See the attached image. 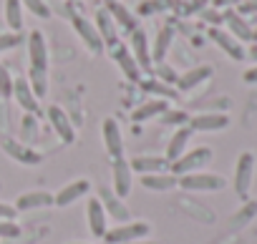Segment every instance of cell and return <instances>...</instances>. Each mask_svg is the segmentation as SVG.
<instances>
[{"mask_svg": "<svg viewBox=\"0 0 257 244\" xmlns=\"http://www.w3.org/2000/svg\"><path fill=\"white\" fill-rule=\"evenodd\" d=\"M209 41L224 53V56H229L232 61H244L247 58V51L242 48V43L237 41V38H232L227 31H222V28H209Z\"/></svg>", "mask_w": 257, "mask_h": 244, "instance_id": "2e32d148", "label": "cell"}, {"mask_svg": "<svg viewBox=\"0 0 257 244\" xmlns=\"http://www.w3.org/2000/svg\"><path fill=\"white\" fill-rule=\"evenodd\" d=\"M3 28H6V23H3V21H0V33H3Z\"/></svg>", "mask_w": 257, "mask_h": 244, "instance_id": "c3c4849f", "label": "cell"}, {"mask_svg": "<svg viewBox=\"0 0 257 244\" xmlns=\"http://www.w3.org/2000/svg\"><path fill=\"white\" fill-rule=\"evenodd\" d=\"M88 191H91V181L88 179H73V181H68L63 189H58L53 194V206L66 209V206L76 204L78 199H86Z\"/></svg>", "mask_w": 257, "mask_h": 244, "instance_id": "4fadbf2b", "label": "cell"}, {"mask_svg": "<svg viewBox=\"0 0 257 244\" xmlns=\"http://www.w3.org/2000/svg\"><path fill=\"white\" fill-rule=\"evenodd\" d=\"M96 199L101 201V206H103V211H106V216H108V219H116L118 224L132 221V211H128V206H126V204H123V199H118L111 189L101 186Z\"/></svg>", "mask_w": 257, "mask_h": 244, "instance_id": "9a60e30c", "label": "cell"}, {"mask_svg": "<svg viewBox=\"0 0 257 244\" xmlns=\"http://www.w3.org/2000/svg\"><path fill=\"white\" fill-rule=\"evenodd\" d=\"M214 159V151L209 146H197L184 151L174 164H169V171L174 176H184V174H194V171H204V166H209Z\"/></svg>", "mask_w": 257, "mask_h": 244, "instance_id": "6da1fadb", "label": "cell"}, {"mask_svg": "<svg viewBox=\"0 0 257 244\" xmlns=\"http://www.w3.org/2000/svg\"><path fill=\"white\" fill-rule=\"evenodd\" d=\"M254 216H257V201H249V199H247V201L242 204V209L232 214L229 226H232V229H242V226H247Z\"/></svg>", "mask_w": 257, "mask_h": 244, "instance_id": "4dcf8cb0", "label": "cell"}, {"mask_svg": "<svg viewBox=\"0 0 257 244\" xmlns=\"http://www.w3.org/2000/svg\"><path fill=\"white\" fill-rule=\"evenodd\" d=\"M154 73H157V78L159 81H164V83H169V86H174L177 83V78H179V73L174 71V68H169L167 63H154V68H152Z\"/></svg>", "mask_w": 257, "mask_h": 244, "instance_id": "8d00e7d4", "label": "cell"}, {"mask_svg": "<svg viewBox=\"0 0 257 244\" xmlns=\"http://www.w3.org/2000/svg\"><path fill=\"white\" fill-rule=\"evenodd\" d=\"M86 224H88V231L96 239H103L106 231H108V216H106V211H103V206L96 196L86 201Z\"/></svg>", "mask_w": 257, "mask_h": 244, "instance_id": "ac0fdd59", "label": "cell"}, {"mask_svg": "<svg viewBox=\"0 0 257 244\" xmlns=\"http://www.w3.org/2000/svg\"><path fill=\"white\" fill-rule=\"evenodd\" d=\"M28 83H31V88H33V93H36L38 101L46 98V93H48V71H36V68H31Z\"/></svg>", "mask_w": 257, "mask_h": 244, "instance_id": "1f68e13d", "label": "cell"}, {"mask_svg": "<svg viewBox=\"0 0 257 244\" xmlns=\"http://www.w3.org/2000/svg\"><path fill=\"white\" fill-rule=\"evenodd\" d=\"M179 189L184 191H222L227 186V179L212 171H194V174H184L179 176Z\"/></svg>", "mask_w": 257, "mask_h": 244, "instance_id": "277c9868", "label": "cell"}, {"mask_svg": "<svg viewBox=\"0 0 257 244\" xmlns=\"http://www.w3.org/2000/svg\"><path fill=\"white\" fill-rule=\"evenodd\" d=\"M212 73H214V68L212 66H194V68H189L187 73H182L179 78H177V83H174V88L179 91V93H189V91H194V88H199L202 83H207L209 78H212Z\"/></svg>", "mask_w": 257, "mask_h": 244, "instance_id": "d6986e66", "label": "cell"}, {"mask_svg": "<svg viewBox=\"0 0 257 244\" xmlns=\"http://www.w3.org/2000/svg\"><path fill=\"white\" fill-rule=\"evenodd\" d=\"M169 8H172V0H147V3L139 8V13L142 16H152L157 11H169Z\"/></svg>", "mask_w": 257, "mask_h": 244, "instance_id": "f35d334b", "label": "cell"}, {"mask_svg": "<svg viewBox=\"0 0 257 244\" xmlns=\"http://www.w3.org/2000/svg\"><path fill=\"white\" fill-rule=\"evenodd\" d=\"M159 121H162V124H167V126L179 129V126H187L189 113H187V111H182V108H167V111L159 116Z\"/></svg>", "mask_w": 257, "mask_h": 244, "instance_id": "d6a6232c", "label": "cell"}, {"mask_svg": "<svg viewBox=\"0 0 257 244\" xmlns=\"http://www.w3.org/2000/svg\"><path fill=\"white\" fill-rule=\"evenodd\" d=\"M227 126H229L227 111H199V113L189 116V121H187V129L189 131H199V134L224 131Z\"/></svg>", "mask_w": 257, "mask_h": 244, "instance_id": "5b68a950", "label": "cell"}, {"mask_svg": "<svg viewBox=\"0 0 257 244\" xmlns=\"http://www.w3.org/2000/svg\"><path fill=\"white\" fill-rule=\"evenodd\" d=\"M189 139H192V131L187 129V126H179V129H174V134L169 136V141H167V151H164V159L169 161V164H174L184 151H187V146H189Z\"/></svg>", "mask_w": 257, "mask_h": 244, "instance_id": "d4e9b609", "label": "cell"}, {"mask_svg": "<svg viewBox=\"0 0 257 244\" xmlns=\"http://www.w3.org/2000/svg\"><path fill=\"white\" fill-rule=\"evenodd\" d=\"M106 13L113 18L116 28H121L126 33H134L139 28V16L128 11L121 0H106Z\"/></svg>", "mask_w": 257, "mask_h": 244, "instance_id": "e0dca14e", "label": "cell"}, {"mask_svg": "<svg viewBox=\"0 0 257 244\" xmlns=\"http://www.w3.org/2000/svg\"><path fill=\"white\" fill-rule=\"evenodd\" d=\"M134 189V171L128 166V159H113L111 166V191L118 199H126Z\"/></svg>", "mask_w": 257, "mask_h": 244, "instance_id": "52a82bcc", "label": "cell"}, {"mask_svg": "<svg viewBox=\"0 0 257 244\" xmlns=\"http://www.w3.org/2000/svg\"><path fill=\"white\" fill-rule=\"evenodd\" d=\"M23 234L18 221H8V219H0V239H18Z\"/></svg>", "mask_w": 257, "mask_h": 244, "instance_id": "74e56055", "label": "cell"}, {"mask_svg": "<svg viewBox=\"0 0 257 244\" xmlns=\"http://www.w3.org/2000/svg\"><path fill=\"white\" fill-rule=\"evenodd\" d=\"M242 81H244L247 86H257V66L247 68V71L242 73Z\"/></svg>", "mask_w": 257, "mask_h": 244, "instance_id": "60d3db41", "label": "cell"}, {"mask_svg": "<svg viewBox=\"0 0 257 244\" xmlns=\"http://www.w3.org/2000/svg\"><path fill=\"white\" fill-rule=\"evenodd\" d=\"M48 43H46V36L43 31H31L28 33V61H31V68L36 71H48Z\"/></svg>", "mask_w": 257, "mask_h": 244, "instance_id": "5bb4252c", "label": "cell"}, {"mask_svg": "<svg viewBox=\"0 0 257 244\" xmlns=\"http://www.w3.org/2000/svg\"><path fill=\"white\" fill-rule=\"evenodd\" d=\"M134 174L144 176V174H157V171H169V161L164 156H154V154H144V156H134L128 159Z\"/></svg>", "mask_w": 257, "mask_h": 244, "instance_id": "7402d4cb", "label": "cell"}, {"mask_svg": "<svg viewBox=\"0 0 257 244\" xmlns=\"http://www.w3.org/2000/svg\"><path fill=\"white\" fill-rule=\"evenodd\" d=\"M21 3H23V11L33 13L36 18H41V21H48L51 18V8H48L46 0H21Z\"/></svg>", "mask_w": 257, "mask_h": 244, "instance_id": "836d02e7", "label": "cell"}, {"mask_svg": "<svg viewBox=\"0 0 257 244\" xmlns=\"http://www.w3.org/2000/svg\"><path fill=\"white\" fill-rule=\"evenodd\" d=\"M13 76H11V71L0 63V96L3 98H13Z\"/></svg>", "mask_w": 257, "mask_h": 244, "instance_id": "d590c367", "label": "cell"}, {"mask_svg": "<svg viewBox=\"0 0 257 244\" xmlns=\"http://www.w3.org/2000/svg\"><path fill=\"white\" fill-rule=\"evenodd\" d=\"M237 13H239V16H242V13H257V0H242Z\"/></svg>", "mask_w": 257, "mask_h": 244, "instance_id": "b9f144b4", "label": "cell"}, {"mask_svg": "<svg viewBox=\"0 0 257 244\" xmlns=\"http://www.w3.org/2000/svg\"><path fill=\"white\" fill-rule=\"evenodd\" d=\"M152 234V224L144 221V219H132V221H123V224H116V226H108L106 231V241L108 244H132V241H139V239H147Z\"/></svg>", "mask_w": 257, "mask_h": 244, "instance_id": "7a4b0ae2", "label": "cell"}, {"mask_svg": "<svg viewBox=\"0 0 257 244\" xmlns=\"http://www.w3.org/2000/svg\"><path fill=\"white\" fill-rule=\"evenodd\" d=\"M96 31H98V36H101V41H103V46H108V48H113L116 43H118V28H116V23H113V18L106 13V8H101L98 13H96Z\"/></svg>", "mask_w": 257, "mask_h": 244, "instance_id": "83f0119b", "label": "cell"}, {"mask_svg": "<svg viewBox=\"0 0 257 244\" xmlns=\"http://www.w3.org/2000/svg\"><path fill=\"white\" fill-rule=\"evenodd\" d=\"M204 18L212 23V28H217V26L222 23V13H219L217 8H214V11H204Z\"/></svg>", "mask_w": 257, "mask_h": 244, "instance_id": "7bdbcfd3", "label": "cell"}, {"mask_svg": "<svg viewBox=\"0 0 257 244\" xmlns=\"http://www.w3.org/2000/svg\"><path fill=\"white\" fill-rule=\"evenodd\" d=\"M167 108H169L167 101H162V98H147V101H142V103L132 111V121H134V124H144V121L159 118Z\"/></svg>", "mask_w": 257, "mask_h": 244, "instance_id": "cb8c5ba5", "label": "cell"}, {"mask_svg": "<svg viewBox=\"0 0 257 244\" xmlns=\"http://www.w3.org/2000/svg\"><path fill=\"white\" fill-rule=\"evenodd\" d=\"M111 58H113V63L118 66V71L123 73V78L128 81V83H142V78H144V71L139 68V63H137V58L132 56V51H128V46H123V43H116L113 48H111Z\"/></svg>", "mask_w": 257, "mask_h": 244, "instance_id": "8992f818", "label": "cell"}, {"mask_svg": "<svg viewBox=\"0 0 257 244\" xmlns=\"http://www.w3.org/2000/svg\"><path fill=\"white\" fill-rule=\"evenodd\" d=\"M252 41L257 43V28H252Z\"/></svg>", "mask_w": 257, "mask_h": 244, "instance_id": "7dc6e473", "label": "cell"}, {"mask_svg": "<svg viewBox=\"0 0 257 244\" xmlns=\"http://www.w3.org/2000/svg\"><path fill=\"white\" fill-rule=\"evenodd\" d=\"M242 0H212V8H227V6H239Z\"/></svg>", "mask_w": 257, "mask_h": 244, "instance_id": "ee69618b", "label": "cell"}, {"mask_svg": "<svg viewBox=\"0 0 257 244\" xmlns=\"http://www.w3.org/2000/svg\"><path fill=\"white\" fill-rule=\"evenodd\" d=\"M46 116H48L51 129L56 131V136H58L63 144H73V141H76V124H73V118H71L61 106H56V103L48 106Z\"/></svg>", "mask_w": 257, "mask_h": 244, "instance_id": "ba28073f", "label": "cell"}, {"mask_svg": "<svg viewBox=\"0 0 257 244\" xmlns=\"http://www.w3.org/2000/svg\"><path fill=\"white\" fill-rule=\"evenodd\" d=\"M3 23H6V28L11 33H21L23 31V3L21 0H6Z\"/></svg>", "mask_w": 257, "mask_h": 244, "instance_id": "f546056e", "label": "cell"}, {"mask_svg": "<svg viewBox=\"0 0 257 244\" xmlns=\"http://www.w3.org/2000/svg\"><path fill=\"white\" fill-rule=\"evenodd\" d=\"M254 154L252 151H242L234 161V174H232V189L234 194L247 201L249 196V189H252V179H254Z\"/></svg>", "mask_w": 257, "mask_h": 244, "instance_id": "3957f363", "label": "cell"}, {"mask_svg": "<svg viewBox=\"0 0 257 244\" xmlns=\"http://www.w3.org/2000/svg\"><path fill=\"white\" fill-rule=\"evenodd\" d=\"M0 219L16 221V219H18V211H16V206H13V204H8V201H0Z\"/></svg>", "mask_w": 257, "mask_h": 244, "instance_id": "ab89813d", "label": "cell"}, {"mask_svg": "<svg viewBox=\"0 0 257 244\" xmlns=\"http://www.w3.org/2000/svg\"><path fill=\"white\" fill-rule=\"evenodd\" d=\"M73 244H83V241H73Z\"/></svg>", "mask_w": 257, "mask_h": 244, "instance_id": "681fc988", "label": "cell"}, {"mask_svg": "<svg viewBox=\"0 0 257 244\" xmlns=\"http://www.w3.org/2000/svg\"><path fill=\"white\" fill-rule=\"evenodd\" d=\"M13 98H16V103L26 111V113H38L41 111V101L36 98V93H33V88H31V83H28V78L26 76H18L16 81H13Z\"/></svg>", "mask_w": 257, "mask_h": 244, "instance_id": "ffe728a7", "label": "cell"}, {"mask_svg": "<svg viewBox=\"0 0 257 244\" xmlns=\"http://www.w3.org/2000/svg\"><path fill=\"white\" fill-rule=\"evenodd\" d=\"M247 58H252V61H257V43H254V46H252V48L247 51Z\"/></svg>", "mask_w": 257, "mask_h": 244, "instance_id": "f6af8a7d", "label": "cell"}, {"mask_svg": "<svg viewBox=\"0 0 257 244\" xmlns=\"http://www.w3.org/2000/svg\"><path fill=\"white\" fill-rule=\"evenodd\" d=\"M128 51H132V56L137 58L139 68L144 73H149L154 68V61H152V43L147 38V33L142 28H137L134 33H128Z\"/></svg>", "mask_w": 257, "mask_h": 244, "instance_id": "8fae6325", "label": "cell"}, {"mask_svg": "<svg viewBox=\"0 0 257 244\" xmlns=\"http://www.w3.org/2000/svg\"><path fill=\"white\" fill-rule=\"evenodd\" d=\"M71 26H73V31H76V36L81 38V43L93 53V56H101L103 53V41H101V36H98V31H96V26L88 21V18H83V16H73L71 18Z\"/></svg>", "mask_w": 257, "mask_h": 244, "instance_id": "9c48e42d", "label": "cell"}, {"mask_svg": "<svg viewBox=\"0 0 257 244\" xmlns=\"http://www.w3.org/2000/svg\"><path fill=\"white\" fill-rule=\"evenodd\" d=\"M139 88H142L144 93H149L152 98H162V101H174V98H179V91H177L174 86H169V83H164V81H159V78H154V76L142 78Z\"/></svg>", "mask_w": 257, "mask_h": 244, "instance_id": "4316f807", "label": "cell"}, {"mask_svg": "<svg viewBox=\"0 0 257 244\" xmlns=\"http://www.w3.org/2000/svg\"><path fill=\"white\" fill-rule=\"evenodd\" d=\"M222 23L227 26V33L232 36V38H237L239 43H247V41H252V28L247 26V21L237 13V11H224L222 13Z\"/></svg>", "mask_w": 257, "mask_h": 244, "instance_id": "603a6c76", "label": "cell"}, {"mask_svg": "<svg viewBox=\"0 0 257 244\" xmlns=\"http://www.w3.org/2000/svg\"><path fill=\"white\" fill-rule=\"evenodd\" d=\"M132 244H159V241H152V239H139V241H132Z\"/></svg>", "mask_w": 257, "mask_h": 244, "instance_id": "bcb514c9", "label": "cell"}, {"mask_svg": "<svg viewBox=\"0 0 257 244\" xmlns=\"http://www.w3.org/2000/svg\"><path fill=\"white\" fill-rule=\"evenodd\" d=\"M16 211H33V209H46L53 206V194L46 189H33V191H23L21 196H16L13 201Z\"/></svg>", "mask_w": 257, "mask_h": 244, "instance_id": "44dd1931", "label": "cell"}, {"mask_svg": "<svg viewBox=\"0 0 257 244\" xmlns=\"http://www.w3.org/2000/svg\"><path fill=\"white\" fill-rule=\"evenodd\" d=\"M101 139H103V149L111 159H123V134L116 118H103L101 124Z\"/></svg>", "mask_w": 257, "mask_h": 244, "instance_id": "30bf717a", "label": "cell"}, {"mask_svg": "<svg viewBox=\"0 0 257 244\" xmlns=\"http://www.w3.org/2000/svg\"><path fill=\"white\" fill-rule=\"evenodd\" d=\"M172 43H174V28L167 23V26H162V28L157 31V38H154V43H152V61H154V63H164V58H167Z\"/></svg>", "mask_w": 257, "mask_h": 244, "instance_id": "f1b7e54d", "label": "cell"}, {"mask_svg": "<svg viewBox=\"0 0 257 244\" xmlns=\"http://www.w3.org/2000/svg\"><path fill=\"white\" fill-rule=\"evenodd\" d=\"M139 184L149 191H172V189H177L179 176H174L172 171H157V174L139 176Z\"/></svg>", "mask_w": 257, "mask_h": 244, "instance_id": "484cf974", "label": "cell"}, {"mask_svg": "<svg viewBox=\"0 0 257 244\" xmlns=\"http://www.w3.org/2000/svg\"><path fill=\"white\" fill-rule=\"evenodd\" d=\"M3 151L13 159V161H18V164H23V166H38L41 161H43V156L36 151V149H31L28 144H23V141H18V139H11V136H3Z\"/></svg>", "mask_w": 257, "mask_h": 244, "instance_id": "7c38bea8", "label": "cell"}, {"mask_svg": "<svg viewBox=\"0 0 257 244\" xmlns=\"http://www.w3.org/2000/svg\"><path fill=\"white\" fill-rule=\"evenodd\" d=\"M21 43H23V36L21 33H11V31L0 33V53H8V51L18 48Z\"/></svg>", "mask_w": 257, "mask_h": 244, "instance_id": "e575fe53", "label": "cell"}]
</instances>
